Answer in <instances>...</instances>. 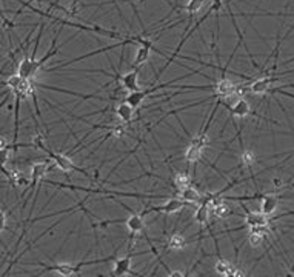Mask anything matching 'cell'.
Masks as SVG:
<instances>
[{"instance_id":"cell-1","label":"cell","mask_w":294,"mask_h":277,"mask_svg":"<svg viewBox=\"0 0 294 277\" xmlns=\"http://www.w3.org/2000/svg\"><path fill=\"white\" fill-rule=\"evenodd\" d=\"M34 143H36V146L37 148H40L42 151L44 153H47L48 154V157L56 163V166L59 168V169H62L64 173H71V171H79V173H82L83 176H87V177H90V174L85 171L83 168H79V166H76V163L68 157V156H65V154H62V153H54L53 150H50V148L42 142V137L40 136H37L34 140H33Z\"/></svg>"},{"instance_id":"cell-2","label":"cell","mask_w":294,"mask_h":277,"mask_svg":"<svg viewBox=\"0 0 294 277\" xmlns=\"http://www.w3.org/2000/svg\"><path fill=\"white\" fill-rule=\"evenodd\" d=\"M185 205H188V202H185L182 197L177 199V197H173L170 200H166L165 203L162 205H154V206H150V208H145L140 214L142 216H146V214H151V212H163V214H173V212H177L180 211Z\"/></svg>"},{"instance_id":"cell-3","label":"cell","mask_w":294,"mask_h":277,"mask_svg":"<svg viewBox=\"0 0 294 277\" xmlns=\"http://www.w3.org/2000/svg\"><path fill=\"white\" fill-rule=\"evenodd\" d=\"M240 208L245 211V225L248 228L251 226H262V225H269L271 219L266 216L263 211H249L245 203H240Z\"/></svg>"},{"instance_id":"cell-4","label":"cell","mask_w":294,"mask_h":277,"mask_svg":"<svg viewBox=\"0 0 294 277\" xmlns=\"http://www.w3.org/2000/svg\"><path fill=\"white\" fill-rule=\"evenodd\" d=\"M239 90V85L234 83L233 80H229L226 77H222L220 80H216L214 82V97H228V96H234V94H239L237 93Z\"/></svg>"},{"instance_id":"cell-5","label":"cell","mask_w":294,"mask_h":277,"mask_svg":"<svg viewBox=\"0 0 294 277\" xmlns=\"http://www.w3.org/2000/svg\"><path fill=\"white\" fill-rule=\"evenodd\" d=\"M214 271L219 272L220 275H225V277H242V275H245L243 269H239L234 263H231L229 260L222 259V257L217 259V262L214 265Z\"/></svg>"},{"instance_id":"cell-6","label":"cell","mask_w":294,"mask_h":277,"mask_svg":"<svg viewBox=\"0 0 294 277\" xmlns=\"http://www.w3.org/2000/svg\"><path fill=\"white\" fill-rule=\"evenodd\" d=\"M131 257H133V252L131 249L128 251V254L125 255V257H117L114 259V265H113V275H125V274H136L139 275L137 272H134L131 269Z\"/></svg>"},{"instance_id":"cell-7","label":"cell","mask_w":294,"mask_h":277,"mask_svg":"<svg viewBox=\"0 0 294 277\" xmlns=\"http://www.w3.org/2000/svg\"><path fill=\"white\" fill-rule=\"evenodd\" d=\"M154 48V45H153V42L150 40V39H146L143 44H140V47H139V50H137V53H136V59H134V62L131 63V68H134V70H140V67L142 65H145L146 62H148V59H150V51Z\"/></svg>"},{"instance_id":"cell-8","label":"cell","mask_w":294,"mask_h":277,"mask_svg":"<svg viewBox=\"0 0 294 277\" xmlns=\"http://www.w3.org/2000/svg\"><path fill=\"white\" fill-rule=\"evenodd\" d=\"M280 199L282 197L277 193L263 194L262 200H260V211H263L266 216H272V214H274V211L277 209L279 203H280Z\"/></svg>"},{"instance_id":"cell-9","label":"cell","mask_w":294,"mask_h":277,"mask_svg":"<svg viewBox=\"0 0 294 277\" xmlns=\"http://www.w3.org/2000/svg\"><path fill=\"white\" fill-rule=\"evenodd\" d=\"M229 110V114L233 117H239V119H243V117H248L251 114V106L248 103V100H245L243 97H239L233 106H228Z\"/></svg>"},{"instance_id":"cell-10","label":"cell","mask_w":294,"mask_h":277,"mask_svg":"<svg viewBox=\"0 0 294 277\" xmlns=\"http://www.w3.org/2000/svg\"><path fill=\"white\" fill-rule=\"evenodd\" d=\"M125 226H127L128 232L131 234V239H133L137 232L145 231V220H143V216L140 214V212H137V214H131L127 220H125Z\"/></svg>"},{"instance_id":"cell-11","label":"cell","mask_w":294,"mask_h":277,"mask_svg":"<svg viewBox=\"0 0 294 277\" xmlns=\"http://www.w3.org/2000/svg\"><path fill=\"white\" fill-rule=\"evenodd\" d=\"M137 74H139V70H131L130 73L123 74L122 79H120V83H122V88L128 93H133V91H139V83H137Z\"/></svg>"},{"instance_id":"cell-12","label":"cell","mask_w":294,"mask_h":277,"mask_svg":"<svg viewBox=\"0 0 294 277\" xmlns=\"http://www.w3.org/2000/svg\"><path fill=\"white\" fill-rule=\"evenodd\" d=\"M116 116L123 123H131L133 122V116H134V106L131 103H128L127 100L119 103L117 108H116Z\"/></svg>"},{"instance_id":"cell-13","label":"cell","mask_w":294,"mask_h":277,"mask_svg":"<svg viewBox=\"0 0 294 277\" xmlns=\"http://www.w3.org/2000/svg\"><path fill=\"white\" fill-rule=\"evenodd\" d=\"M180 197L188 202V203H200L202 202V197L203 194L200 193V191L194 186V185H190V186H186L180 191Z\"/></svg>"},{"instance_id":"cell-14","label":"cell","mask_w":294,"mask_h":277,"mask_svg":"<svg viewBox=\"0 0 294 277\" xmlns=\"http://www.w3.org/2000/svg\"><path fill=\"white\" fill-rule=\"evenodd\" d=\"M188 242L190 240H188L182 232H173L170 236V239H168V242H166V246L170 249H173V251H180L188 245Z\"/></svg>"},{"instance_id":"cell-15","label":"cell","mask_w":294,"mask_h":277,"mask_svg":"<svg viewBox=\"0 0 294 277\" xmlns=\"http://www.w3.org/2000/svg\"><path fill=\"white\" fill-rule=\"evenodd\" d=\"M209 214H211V206L208 203H199L196 212H194V220L199 223V225H206L208 223V219H209Z\"/></svg>"},{"instance_id":"cell-16","label":"cell","mask_w":294,"mask_h":277,"mask_svg":"<svg viewBox=\"0 0 294 277\" xmlns=\"http://www.w3.org/2000/svg\"><path fill=\"white\" fill-rule=\"evenodd\" d=\"M203 150H205V148H202V146H199L196 143H190V146H188L186 151H185V160L188 163H196L197 160H200Z\"/></svg>"},{"instance_id":"cell-17","label":"cell","mask_w":294,"mask_h":277,"mask_svg":"<svg viewBox=\"0 0 294 277\" xmlns=\"http://www.w3.org/2000/svg\"><path fill=\"white\" fill-rule=\"evenodd\" d=\"M225 202H226V200L222 197V200H220L217 205L211 206V214H213L214 217L223 219V217H226V216H229V214H233V211H231L229 205H226Z\"/></svg>"},{"instance_id":"cell-18","label":"cell","mask_w":294,"mask_h":277,"mask_svg":"<svg viewBox=\"0 0 294 277\" xmlns=\"http://www.w3.org/2000/svg\"><path fill=\"white\" fill-rule=\"evenodd\" d=\"M173 182H174V188L179 191V193H180V191H182L183 188L193 185L191 177L188 176L186 173H174V176H173Z\"/></svg>"},{"instance_id":"cell-19","label":"cell","mask_w":294,"mask_h":277,"mask_svg":"<svg viewBox=\"0 0 294 277\" xmlns=\"http://www.w3.org/2000/svg\"><path fill=\"white\" fill-rule=\"evenodd\" d=\"M206 0H188L185 5V11L188 13V17H194L205 5Z\"/></svg>"},{"instance_id":"cell-20","label":"cell","mask_w":294,"mask_h":277,"mask_svg":"<svg viewBox=\"0 0 294 277\" xmlns=\"http://www.w3.org/2000/svg\"><path fill=\"white\" fill-rule=\"evenodd\" d=\"M265 239H268V237H265L263 234H260V232L249 231V234H248V243L253 246V248H259L263 243Z\"/></svg>"},{"instance_id":"cell-21","label":"cell","mask_w":294,"mask_h":277,"mask_svg":"<svg viewBox=\"0 0 294 277\" xmlns=\"http://www.w3.org/2000/svg\"><path fill=\"white\" fill-rule=\"evenodd\" d=\"M240 159H242V163L245 165V166H253L256 162H257V157H256V154L251 151V150H243L242 151V156H240Z\"/></svg>"},{"instance_id":"cell-22","label":"cell","mask_w":294,"mask_h":277,"mask_svg":"<svg viewBox=\"0 0 294 277\" xmlns=\"http://www.w3.org/2000/svg\"><path fill=\"white\" fill-rule=\"evenodd\" d=\"M272 185H274V188L277 189L276 193H279V189H283V186H285V180L276 177V179H272Z\"/></svg>"},{"instance_id":"cell-23","label":"cell","mask_w":294,"mask_h":277,"mask_svg":"<svg viewBox=\"0 0 294 277\" xmlns=\"http://www.w3.org/2000/svg\"><path fill=\"white\" fill-rule=\"evenodd\" d=\"M17 2H20L22 8H30V7L33 5V2H37V0H28V2H22V0H17ZM22 8H20V10H22ZM20 10H19V11H20ZM19 11H17V13H19ZM17 13H16V14H17Z\"/></svg>"},{"instance_id":"cell-24","label":"cell","mask_w":294,"mask_h":277,"mask_svg":"<svg viewBox=\"0 0 294 277\" xmlns=\"http://www.w3.org/2000/svg\"><path fill=\"white\" fill-rule=\"evenodd\" d=\"M168 274H170V277H183L185 275L183 271H170Z\"/></svg>"}]
</instances>
